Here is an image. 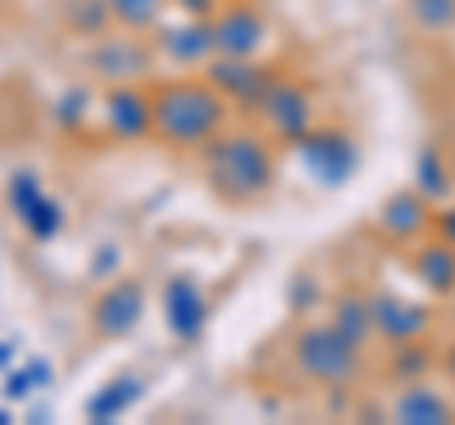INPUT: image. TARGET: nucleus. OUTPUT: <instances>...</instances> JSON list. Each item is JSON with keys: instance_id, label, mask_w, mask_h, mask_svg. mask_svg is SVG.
I'll use <instances>...</instances> for the list:
<instances>
[{"instance_id": "f257e3e1", "label": "nucleus", "mask_w": 455, "mask_h": 425, "mask_svg": "<svg viewBox=\"0 0 455 425\" xmlns=\"http://www.w3.org/2000/svg\"><path fill=\"white\" fill-rule=\"evenodd\" d=\"M202 152V179L220 205H262L277 187V140L254 125H228Z\"/></svg>"}, {"instance_id": "f03ea898", "label": "nucleus", "mask_w": 455, "mask_h": 425, "mask_svg": "<svg viewBox=\"0 0 455 425\" xmlns=\"http://www.w3.org/2000/svg\"><path fill=\"white\" fill-rule=\"evenodd\" d=\"M152 99V140L167 148H202L232 125V103L202 68L148 84Z\"/></svg>"}, {"instance_id": "7ed1b4c3", "label": "nucleus", "mask_w": 455, "mask_h": 425, "mask_svg": "<svg viewBox=\"0 0 455 425\" xmlns=\"http://www.w3.org/2000/svg\"><path fill=\"white\" fill-rule=\"evenodd\" d=\"M292 365L304 380L319 388H346L361 376V346H353L331 319L307 323L292 334Z\"/></svg>"}, {"instance_id": "20e7f679", "label": "nucleus", "mask_w": 455, "mask_h": 425, "mask_svg": "<svg viewBox=\"0 0 455 425\" xmlns=\"http://www.w3.org/2000/svg\"><path fill=\"white\" fill-rule=\"evenodd\" d=\"M148 308V285L137 274H122L107 281L103 289L92 296L88 304V331L95 334V342H122L130 338Z\"/></svg>"}, {"instance_id": "39448f33", "label": "nucleus", "mask_w": 455, "mask_h": 425, "mask_svg": "<svg viewBox=\"0 0 455 425\" xmlns=\"http://www.w3.org/2000/svg\"><path fill=\"white\" fill-rule=\"evenodd\" d=\"M262 130L274 137V140H284V145H300V140L315 130V99L304 88L300 80H269V88L262 92L259 107Z\"/></svg>"}, {"instance_id": "423d86ee", "label": "nucleus", "mask_w": 455, "mask_h": 425, "mask_svg": "<svg viewBox=\"0 0 455 425\" xmlns=\"http://www.w3.org/2000/svg\"><path fill=\"white\" fill-rule=\"evenodd\" d=\"M217 58H239L259 61L269 42V20L254 0H220L217 12L209 16Z\"/></svg>"}, {"instance_id": "0eeeda50", "label": "nucleus", "mask_w": 455, "mask_h": 425, "mask_svg": "<svg viewBox=\"0 0 455 425\" xmlns=\"http://www.w3.org/2000/svg\"><path fill=\"white\" fill-rule=\"evenodd\" d=\"M92 103L103 118V133L110 140H145L152 137V99L145 80H118L92 92Z\"/></svg>"}, {"instance_id": "6e6552de", "label": "nucleus", "mask_w": 455, "mask_h": 425, "mask_svg": "<svg viewBox=\"0 0 455 425\" xmlns=\"http://www.w3.org/2000/svg\"><path fill=\"white\" fill-rule=\"evenodd\" d=\"M156 50L152 42H145V35H137V31H122L118 27V35H99L92 46H88V68L99 76V80H107V84H118V80H145L148 76V68L156 65Z\"/></svg>"}, {"instance_id": "1a4fd4ad", "label": "nucleus", "mask_w": 455, "mask_h": 425, "mask_svg": "<svg viewBox=\"0 0 455 425\" xmlns=\"http://www.w3.org/2000/svg\"><path fill=\"white\" fill-rule=\"evenodd\" d=\"M205 316H209V304H205V293L202 285L190 277V274H175L167 277L164 285V319L171 334L179 342H197V334L205 327Z\"/></svg>"}, {"instance_id": "9d476101", "label": "nucleus", "mask_w": 455, "mask_h": 425, "mask_svg": "<svg viewBox=\"0 0 455 425\" xmlns=\"http://www.w3.org/2000/svg\"><path fill=\"white\" fill-rule=\"evenodd\" d=\"M368 308H372V327H376V338L383 342H418V338L429 331V311L403 301L395 293H368Z\"/></svg>"}, {"instance_id": "9b49d317", "label": "nucleus", "mask_w": 455, "mask_h": 425, "mask_svg": "<svg viewBox=\"0 0 455 425\" xmlns=\"http://www.w3.org/2000/svg\"><path fill=\"white\" fill-rule=\"evenodd\" d=\"M8 202H12L16 221L35 239H50L57 229H61V205H57L53 197L42 194L35 175H27V172L12 175V182H8Z\"/></svg>"}, {"instance_id": "f8f14e48", "label": "nucleus", "mask_w": 455, "mask_h": 425, "mask_svg": "<svg viewBox=\"0 0 455 425\" xmlns=\"http://www.w3.org/2000/svg\"><path fill=\"white\" fill-rule=\"evenodd\" d=\"M202 73L228 95V103L247 107V110L259 107L262 92L269 88V80H274L259 61H239V58H212Z\"/></svg>"}, {"instance_id": "ddd939ff", "label": "nucleus", "mask_w": 455, "mask_h": 425, "mask_svg": "<svg viewBox=\"0 0 455 425\" xmlns=\"http://www.w3.org/2000/svg\"><path fill=\"white\" fill-rule=\"evenodd\" d=\"M436 221L433 202L418 187L414 190H395L387 202L379 205V229L391 239H421Z\"/></svg>"}, {"instance_id": "4468645a", "label": "nucleus", "mask_w": 455, "mask_h": 425, "mask_svg": "<svg viewBox=\"0 0 455 425\" xmlns=\"http://www.w3.org/2000/svg\"><path fill=\"white\" fill-rule=\"evenodd\" d=\"M296 148L304 152V160L311 164V172L323 175L326 182H341V179H346L353 172V156H357L353 140L346 133H338V130H311Z\"/></svg>"}, {"instance_id": "2eb2a0df", "label": "nucleus", "mask_w": 455, "mask_h": 425, "mask_svg": "<svg viewBox=\"0 0 455 425\" xmlns=\"http://www.w3.org/2000/svg\"><path fill=\"white\" fill-rule=\"evenodd\" d=\"M160 53H167L175 65L182 68H205L212 58H217V42H212V27L209 20L194 16L190 23H179L160 38Z\"/></svg>"}, {"instance_id": "dca6fc26", "label": "nucleus", "mask_w": 455, "mask_h": 425, "mask_svg": "<svg viewBox=\"0 0 455 425\" xmlns=\"http://www.w3.org/2000/svg\"><path fill=\"white\" fill-rule=\"evenodd\" d=\"M414 277L429 293L451 296L455 293V244L451 239H429V244L414 247Z\"/></svg>"}, {"instance_id": "f3484780", "label": "nucleus", "mask_w": 455, "mask_h": 425, "mask_svg": "<svg viewBox=\"0 0 455 425\" xmlns=\"http://www.w3.org/2000/svg\"><path fill=\"white\" fill-rule=\"evenodd\" d=\"M391 418L406 421V425H444V421H455V410L444 395H436L433 388L410 384L398 391V399L391 403Z\"/></svg>"}, {"instance_id": "a211bd4d", "label": "nucleus", "mask_w": 455, "mask_h": 425, "mask_svg": "<svg viewBox=\"0 0 455 425\" xmlns=\"http://www.w3.org/2000/svg\"><path fill=\"white\" fill-rule=\"evenodd\" d=\"M331 323L349 338L353 346H368L376 338V327H372V308H368V296L364 293H341L334 308H331Z\"/></svg>"}, {"instance_id": "6ab92c4d", "label": "nucleus", "mask_w": 455, "mask_h": 425, "mask_svg": "<svg viewBox=\"0 0 455 425\" xmlns=\"http://www.w3.org/2000/svg\"><path fill=\"white\" fill-rule=\"evenodd\" d=\"M403 12L406 23L425 38L455 31V0H403Z\"/></svg>"}, {"instance_id": "aec40b11", "label": "nucleus", "mask_w": 455, "mask_h": 425, "mask_svg": "<svg viewBox=\"0 0 455 425\" xmlns=\"http://www.w3.org/2000/svg\"><path fill=\"white\" fill-rule=\"evenodd\" d=\"M114 27L122 31H137V35H148L156 23H160L167 0H107Z\"/></svg>"}, {"instance_id": "412c9836", "label": "nucleus", "mask_w": 455, "mask_h": 425, "mask_svg": "<svg viewBox=\"0 0 455 425\" xmlns=\"http://www.w3.org/2000/svg\"><path fill=\"white\" fill-rule=\"evenodd\" d=\"M140 395V380L137 376H114L110 384L103 388L92 399V406H88V418L92 421H107V418H118L125 406H130L133 399Z\"/></svg>"}, {"instance_id": "4be33fe9", "label": "nucleus", "mask_w": 455, "mask_h": 425, "mask_svg": "<svg viewBox=\"0 0 455 425\" xmlns=\"http://www.w3.org/2000/svg\"><path fill=\"white\" fill-rule=\"evenodd\" d=\"M436 232L440 236H444V239H451V244H455V205H448L444 212H436Z\"/></svg>"}]
</instances>
